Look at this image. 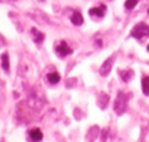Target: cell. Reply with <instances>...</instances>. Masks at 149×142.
<instances>
[{
	"label": "cell",
	"instance_id": "7a4b0ae2",
	"mask_svg": "<svg viewBox=\"0 0 149 142\" xmlns=\"http://www.w3.org/2000/svg\"><path fill=\"white\" fill-rule=\"evenodd\" d=\"M132 37H134L136 40H143V38L149 37V25H146L145 22L137 24L132 29Z\"/></svg>",
	"mask_w": 149,
	"mask_h": 142
},
{
	"label": "cell",
	"instance_id": "6da1fadb",
	"mask_svg": "<svg viewBox=\"0 0 149 142\" xmlns=\"http://www.w3.org/2000/svg\"><path fill=\"white\" fill-rule=\"evenodd\" d=\"M129 98L130 95L129 94H124V92H120L116 98V104H114V110L117 114H123L126 110H127V103H129Z\"/></svg>",
	"mask_w": 149,
	"mask_h": 142
},
{
	"label": "cell",
	"instance_id": "ba28073f",
	"mask_svg": "<svg viewBox=\"0 0 149 142\" xmlns=\"http://www.w3.org/2000/svg\"><path fill=\"white\" fill-rule=\"evenodd\" d=\"M60 75L57 73V72H53V73H48L47 75V81L51 84V85H56V84H58L60 82Z\"/></svg>",
	"mask_w": 149,
	"mask_h": 142
},
{
	"label": "cell",
	"instance_id": "9a60e30c",
	"mask_svg": "<svg viewBox=\"0 0 149 142\" xmlns=\"http://www.w3.org/2000/svg\"><path fill=\"white\" fill-rule=\"evenodd\" d=\"M40 2H44V0H40Z\"/></svg>",
	"mask_w": 149,
	"mask_h": 142
},
{
	"label": "cell",
	"instance_id": "277c9868",
	"mask_svg": "<svg viewBox=\"0 0 149 142\" xmlns=\"http://www.w3.org/2000/svg\"><path fill=\"white\" fill-rule=\"evenodd\" d=\"M105 12H107V8L102 5V6H98V8H92V9H89V15L92 16V18H102L104 15H105Z\"/></svg>",
	"mask_w": 149,
	"mask_h": 142
},
{
	"label": "cell",
	"instance_id": "3957f363",
	"mask_svg": "<svg viewBox=\"0 0 149 142\" xmlns=\"http://www.w3.org/2000/svg\"><path fill=\"white\" fill-rule=\"evenodd\" d=\"M56 51L58 53L60 57H66V56H69L73 50H72L64 41H60V43H57V45H56Z\"/></svg>",
	"mask_w": 149,
	"mask_h": 142
},
{
	"label": "cell",
	"instance_id": "2e32d148",
	"mask_svg": "<svg viewBox=\"0 0 149 142\" xmlns=\"http://www.w3.org/2000/svg\"><path fill=\"white\" fill-rule=\"evenodd\" d=\"M148 13H149V10H148Z\"/></svg>",
	"mask_w": 149,
	"mask_h": 142
},
{
	"label": "cell",
	"instance_id": "30bf717a",
	"mask_svg": "<svg viewBox=\"0 0 149 142\" xmlns=\"http://www.w3.org/2000/svg\"><path fill=\"white\" fill-rule=\"evenodd\" d=\"M142 90H143V94L149 97V76H143V79H142Z\"/></svg>",
	"mask_w": 149,
	"mask_h": 142
},
{
	"label": "cell",
	"instance_id": "8992f818",
	"mask_svg": "<svg viewBox=\"0 0 149 142\" xmlns=\"http://www.w3.org/2000/svg\"><path fill=\"white\" fill-rule=\"evenodd\" d=\"M70 21H72V24H73V25L79 27V25H82V24H84V16H82V13H81L79 10H74V12H73V15H72V18H70Z\"/></svg>",
	"mask_w": 149,
	"mask_h": 142
},
{
	"label": "cell",
	"instance_id": "7c38bea8",
	"mask_svg": "<svg viewBox=\"0 0 149 142\" xmlns=\"http://www.w3.org/2000/svg\"><path fill=\"white\" fill-rule=\"evenodd\" d=\"M32 32L35 35V44H41L44 41V34L40 32V31H37V29H32Z\"/></svg>",
	"mask_w": 149,
	"mask_h": 142
},
{
	"label": "cell",
	"instance_id": "4fadbf2b",
	"mask_svg": "<svg viewBox=\"0 0 149 142\" xmlns=\"http://www.w3.org/2000/svg\"><path fill=\"white\" fill-rule=\"evenodd\" d=\"M139 3V0H126V3H124V8L127 9V10H132V9H134V6Z\"/></svg>",
	"mask_w": 149,
	"mask_h": 142
},
{
	"label": "cell",
	"instance_id": "52a82bcc",
	"mask_svg": "<svg viewBox=\"0 0 149 142\" xmlns=\"http://www.w3.org/2000/svg\"><path fill=\"white\" fill-rule=\"evenodd\" d=\"M29 138H31L32 141H41V139H42V132H41V129L35 127V129L29 130Z\"/></svg>",
	"mask_w": 149,
	"mask_h": 142
},
{
	"label": "cell",
	"instance_id": "5bb4252c",
	"mask_svg": "<svg viewBox=\"0 0 149 142\" xmlns=\"http://www.w3.org/2000/svg\"><path fill=\"white\" fill-rule=\"evenodd\" d=\"M148 51H149V45H148Z\"/></svg>",
	"mask_w": 149,
	"mask_h": 142
},
{
	"label": "cell",
	"instance_id": "5b68a950",
	"mask_svg": "<svg viewBox=\"0 0 149 142\" xmlns=\"http://www.w3.org/2000/svg\"><path fill=\"white\" fill-rule=\"evenodd\" d=\"M113 63H114V56H111L104 64H102V67H101V75L102 76H105V75H108L110 73V70H111V66H113Z\"/></svg>",
	"mask_w": 149,
	"mask_h": 142
},
{
	"label": "cell",
	"instance_id": "9c48e42d",
	"mask_svg": "<svg viewBox=\"0 0 149 142\" xmlns=\"http://www.w3.org/2000/svg\"><path fill=\"white\" fill-rule=\"evenodd\" d=\"M120 76H121V79L124 82H129L132 79V76H133V70L132 69L130 70H120Z\"/></svg>",
	"mask_w": 149,
	"mask_h": 142
},
{
	"label": "cell",
	"instance_id": "8fae6325",
	"mask_svg": "<svg viewBox=\"0 0 149 142\" xmlns=\"http://www.w3.org/2000/svg\"><path fill=\"white\" fill-rule=\"evenodd\" d=\"M2 67L5 69V72H9V54L8 53L2 54Z\"/></svg>",
	"mask_w": 149,
	"mask_h": 142
}]
</instances>
